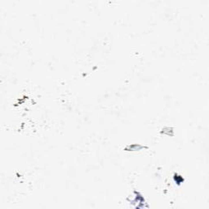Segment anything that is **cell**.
Returning a JSON list of instances; mask_svg holds the SVG:
<instances>
[{"label": "cell", "instance_id": "cell-2", "mask_svg": "<svg viewBox=\"0 0 209 209\" xmlns=\"http://www.w3.org/2000/svg\"><path fill=\"white\" fill-rule=\"evenodd\" d=\"M174 131H173V128L172 127H164L162 131H161V133L162 134H164V135H167V136H173V133Z\"/></svg>", "mask_w": 209, "mask_h": 209}, {"label": "cell", "instance_id": "cell-1", "mask_svg": "<svg viewBox=\"0 0 209 209\" xmlns=\"http://www.w3.org/2000/svg\"><path fill=\"white\" fill-rule=\"evenodd\" d=\"M147 148L145 146H141L140 144H132V145H129L125 147V150L127 151H138L141 150L142 149Z\"/></svg>", "mask_w": 209, "mask_h": 209}]
</instances>
